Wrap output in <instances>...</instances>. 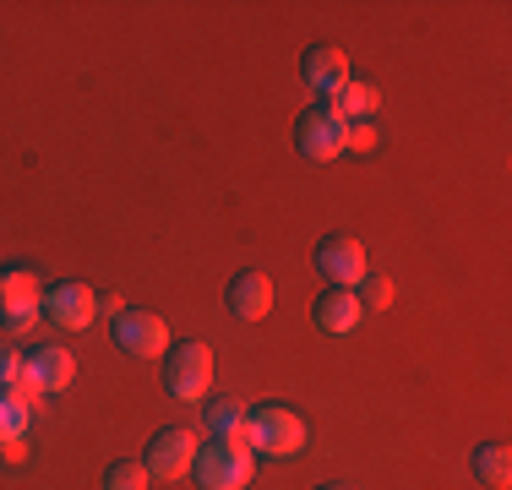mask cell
Returning a JSON list of instances; mask_svg holds the SVG:
<instances>
[{
  "label": "cell",
  "mask_w": 512,
  "mask_h": 490,
  "mask_svg": "<svg viewBox=\"0 0 512 490\" xmlns=\"http://www.w3.org/2000/svg\"><path fill=\"white\" fill-rule=\"evenodd\" d=\"M306 436H311L306 420L284 403H262V409L246 414V447L262 452V458H295L306 447Z\"/></svg>",
  "instance_id": "cell-1"
},
{
  "label": "cell",
  "mask_w": 512,
  "mask_h": 490,
  "mask_svg": "<svg viewBox=\"0 0 512 490\" xmlns=\"http://www.w3.org/2000/svg\"><path fill=\"white\" fill-rule=\"evenodd\" d=\"M191 474H197L202 490H246L251 474H256V452L246 441H207L197 447V463H191Z\"/></svg>",
  "instance_id": "cell-2"
},
{
  "label": "cell",
  "mask_w": 512,
  "mask_h": 490,
  "mask_svg": "<svg viewBox=\"0 0 512 490\" xmlns=\"http://www.w3.org/2000/svg\"><path fill=\"white\" fill-rule=\"evenodd\" d=\"M39 311H44L39 273H28V267H6V273H0V333L22 338L33 322H39Z\"/></svg>",
  "instance_id": "cell-3"
},
{
  "label": "cell",
  "mask_w": 512,
  "mask_h": 490,
  "mask_svg": "<svg viewBox=\"0 0 512 490\" xmlns=\"http://www.w3.org/2000/svg\"><path fill=\"white\" fill-rule=\"evenodd\" d=\"M207 387H213V349L207 343H175L164 360V392L180 403H202Z\"/></svg>",
  "instance_id": "cell-4"
},
{
  "label": "cell",
  "mask_w": 512,
  "mask_h": 490,
  "mask_svg": "<svg viewBox=\"0 0 512 490\" xmlns=\"http://www.w3.org/2000/svg\"><path fill=\"white\" fill-rule=\"evenodd\" d=\"M344 142H349V120H338L327 104H316V109H306V115H300V126H295L300 158H311V164H327V158L344 153Z\"/></svg>",
  "instance_id": "cell-5"
},
{
  "label": "cell",
  "mask_w": 512,
  "mask_h": 490,
  "mask_svg": "<svg viewBox=\"0 0 512 490\" xmlns=\"http://www.w3.org/2000/svg\"><path fill=\"white\" fill-rule=\"evenodd\" d=\"M44 316H50L60 333H82L99 316V294L88 284H77V278H60V284L44 289Z\"/></svg>",
  "instance_id": "cell-6"
},
{
  "label": "cell",
  "mask_w": 512,
  "mask_h": 490,
  "mask_svg": "<svg viewBox=\"0 0 512 490\" xmlns=\"http://www.w3.org/2000/svg\"><path fill=\"white\" fill-rule=\"evenodd\" d=\"M115 349H126L131 360H158V354H169V327L164 316L153 311H120L115 316Z\"/></svg>",
  "instance_id": "cell-7"
},
{
  "label": "cell",
  "mask_w": 512,
  "mask_h": 490,
  "mask_svg": "<svg viewBox=\"0 0 512 490\" xmlns=\"http://www.w3.org/2000/svg\"><path fill=\"white\" fill-rule=\"evenodd\" d=\"M191 463H197V436L186 425H169L148 441L142 469H148V480H180V474H191Z\"/></svg>",
  "instance_id": "cell-8"
},
{
  "label": "cell",
  "mask_w": 512,
  "mask_h": 490,
  "mask_svg": "<svg viewBox=\"0 0 512 490\" xmlns=\"http://www.w3.org/2000/svg\"><path fill=\"white\" fill-rule=\"evenodd\" d=\"M71 376H77V354L66 343H44V349L22 354V382L33 392H66Z\"/></svg>",
  "instance_id": "cell-9"
},
{
  "label": "cell",
  "mask_w": 512,
  "mask_h": 490,
  "mask_svg": "<svg viewBox=\"0 0 512 490\" xmlns=\"http://www.w3.org/2000/svg\"><path fill=\"white\" fill-rule=\"evenodd\" d=\"M316 273H327L333 289H355L365 278V245L355 235H327L316 245Z\"/></svg>",
  "instance_id": "cell-10"
},
{
  "label": "cell",
  "mask_w": 512,
  "mask_h": 490,
  "mask_svg": "<svg viewBox=\"0 0 512 490\" xmlns=\"http://www.w3.org/2000/svg\"><path fill=\"white\" fill-rule=\"evenodd\" d=\"M311 316H316V327H322V333L349 338V333H355V327L365 322V305H360L355 289H327L322 300L311 305Z\"/></svg>",
  "instance_id": "cell-11"
},
{
  "label": "cell",
  "mask_w": 512,
  "mask_h": 490,
  "mask_svg": "<svg viewBox=\"0 0 512 490\" xmlns=\"http://www.w3.org/2000/svg\"><path fill=\"white\" fill-rule=\"evenodd\" d=\"M300 77H306L311 93L333 98V93L349 82V55H344V49H333V44H316L311 55L300 60Z\"/></svg>",
  "instance_id": "cell-12"
},
{
  "label": "cell",
  "mask_w": 512,
  "mask_h": 490,
  "mask_svg": "<svg viewBox=\"0 0 512 490\" xmlns=\"http://www.w3.org/2000/svg\"><path fill=\"white\" fill-rule=\"evenodd\" d=\"M229 311L240 316V322H262L267 311H273V278L246 267V273L229 278Z\"/></svg>",
  "instance_id": "cell-13"
},
{
  "label": "cell",
  "mask_w": 512,
  "mask_h": 490,
  "mask_svg": "<svg viewBox=\"0 0 512 490\" xmlns=\"http://www.w3.org/2000/svg\"><path fill=\"white\" fill-rule=\"evenodd\" d=\"M39 403H44V392H33L28 382L0 387V441L28 436V420H33V409H39Z\"/></svg>",
  "instance_id": "cell-14"
},
{
  "label": "cell",
  "mask_w": 512,
  "mask_h": 490,
  "mask_svg": "<svg viewBox=\"0 0 512 490\" xmlns=\"http://www.w3.org/2000/svg\"><path fill=\"white\" fill-rule=\"evenodd\" d=\"M376 104H382V93H376L371 82H360V77H349L344 88L327 98V109H333L338 120H349V126H355V120H365V115H376Z\"/></svg>",
  "instance_id": "cell-15"
},
{
  "label": "cell",
  "mask_w": 512,
  "mask_h": 490,
  "mask_svg": "<svg viewBox=\"0 0 512 490\" xmlns=\"http://www.w3.org/2000/svg\"><path fill=\"white\" fill-rule=\"evenodd\" d=\"M469 469H474V480L491 485V490H507V480H512V458H507L502 441H485V447H474Z\"/></svg>",
  "instance_id": "cell-16"
},
{
  "label": "cell",
  "mask_w": 512,
  "mask_h": 490,
  "mask_svg": "<svg viewBox=\"0 0 512 490\" xmlns=\"http://www.w3.org/2000/svg\"><path fill=\"white\" fill-rule=\"evenodd\" d=\"M207 431H213L218 441H246V409H240L235 398L207 403Z\"/></svg>",
  "instance_id": "cell-17"
},
{
  "label": "cell",
  "mask_w": 512,
  "mask_h": 490,
  "mask_svg": "<svg viewBox=\"0 0 512 490\" xmlns=\"http://www.w3.org/2000/svg\"><path fill=\"white\" fill-rule=\"evenodd\" d=\"M104 490H148V469H142V463H131V458L109 463V474H104Z\"/></svg>",
  "instance_id": "cell-18"
},
{
  "label": "cell",
  "mask_w": 512,
  "mask_h": 490,
  "mask_svg": "<svg viewBox=\"0 0 512 490\" xmlns=\"http://www.w3.org/2000/svg\"><path fill=\"white\" fill-rule=\"evenodd\" d=\"M360 305H365V311H382V305H393V284L365 273V278H360Z\"/></svg>",
  "instance_id": "cell-19"
},
{
  "label": "cell",
  "mask_w": 512,
  "mask_h": 490,
  "mask_svg": "<svg viewBox=\"0 0 512 490\" xmlns=\"http://www.w3.org/2000/svg\"><path fill=\"white\" fill-rule=\"evenodd\" d=\"M22 382V354L11 343H0V387H17Z\"/></svg>",
  "instance_id": "cell-20"
},
{
  "label": "cell",
  "mask_w": 512,
  "mask_h": 490,
  "mask_svg": "<svg viewBox=\"0 0 512 490\" xmlns=\"http://www.w3.org/2000/svg\"><path fill=\"white\" fill-rule=\"evenodd\" d=\"M371 147H376V126H371V120H355V126H349L344 153H371Z\"/></svg>",
  "instance_id": "cell-21"
},
{
  "label": "cell",
  "mask_w": 512,
  "mask_h": 490,
  "mask_svg": "<svg viewBox=\"0 0 512 490\" xmlns=\"http://www.w3.org/2000/svg\"><path fill=\"white\" fill-rule=\"evenodd\" d=\"M28 458V436H11V441H0V463H22Z\"/></svg>",
  "instance_id": "cell-22"
},
{
  "label": "cell",
  "mask_w": 512,
  "mask_h": 490,
  "mask_svg": "<svg viewBox=\"0 0 512 490\" xmlns=\"http://www.w3.org/2000/svg\"><path fill=\"white\" fill-rule=\"evenodd\" d=\"M99 311L104 316H120V311H126V300H120V294H99Z\"/></svg>",
  "instance_id": "cell-23"
},
{
  "label": "cell",
  "mask_w": 512,
  "mask_h": 490,
  "mask_svg": "<svg viewBox=\"0 0 512 490\" xmlns=\"http://www.w3.org/2000/svg\"><path fill=\"white\" fill-rule=\"evenodd\" d=\"M316 490H355V485H338V480H333V485H316Z\"/></svg>",
  "instance_id": "cell-24"
}]
</instances>
